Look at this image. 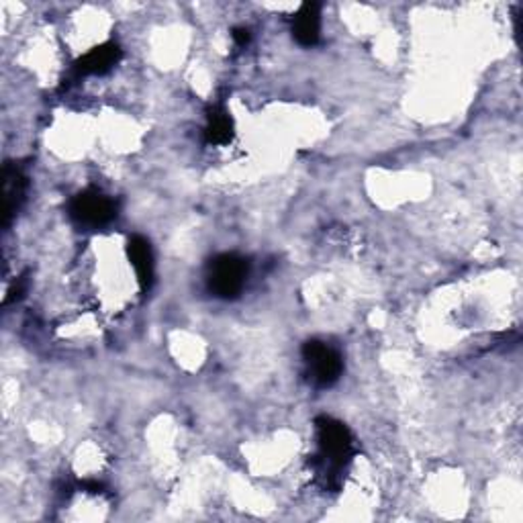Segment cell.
I'll return each mask as SVG.
<instances>
[{
	"label": "cell",
	"instance_id": "6da1fadb",
	"mask_svg": "<svg viewBox=\"0 0 523 523\" xmlns=\"http://www.w3.org/2000/svg\"><path fill=\"white\" fill-rule=\"evenodd\" d=\"M250 272L248 260H243L238 254H221L211 260L207 272L208 291L219 299H235L243 291L246 278Z\"/></svg>",
	"mask_w": 523,
	"mask_h": 523
},
{
	"label": "cell",
	"instance_id": "7a4b0ae2",
	"mask_svg": "<svg viewBox=\"0 0 523 523\" xmlns=\"http://www.w3.org/2000/svg\"><path fill=\"white\" fill-rule=\"evenodd\" d=\"M317 425V440L321 450V460L331 468H342L347 460L352 458L354 438L347 427L334 420V417H319Z\"/></svg>",
	"mask_w": 523,
	"mask_h": 523
},
{
	"label": "cell",
	"instance_id": "3957f363",
	"mask_svg": "<svg viewBox=\"0 0 523 523\" xmlns=\"http://www.w3.org/2000/svg\"><path fill=\"white\" fill-rule=\"evenodd\" d=\"M303 358L309 368V377L313 385L331 387L336 385L344 372V362L334 347L319 342V339H309L303 346Z\"/></svg>",
	"mask_w": 523,
	"mask_h": 523
},
{
	"label": "cell",
	"instance_id": "277c9868",
	"mask_svg": "<svg viewBox=\"0 0 523 523\" xmlns=\"http://www.w3.org/2000/svg\"><path fill=\"white\" fill-rule=\"evenodd\" d=\"M69 215L84 228H102L117 217L115 200L97 188L78 193L69 203Z\"/></svg>",
	"mask_w": 523,
	"mask_h": 523
},
{
	"label": "cell",
	"instance_id": "5b68a950",
	"mask_svg": "<svg viewBox=\"0 0 523 523\" xmlns=\"http://www.w3.org/2000/svg\"><path fill=\"white\" fill-rule=\"evenodd\" d=\"M293 37L304 48L315 46L321 37V6L307 3L296 11L293 19Z\"/></svg>",
	"mask_w": 523,
	"mask_h": 523
},
{
	"label": "cell",
	"instance_id": "8992f818",
	"mask_svg": "<svg viewBox=\"0 0 523 523\" xmlns=\"http://www.w3.org/2000/svg\"><path fill=\"white\" fill-rule=\"evenodd\" d=\"M121 58H123V51H121L117 43H102V46L91 49L89 54L78 59L76 72L82 76L107 74L111 68L119 64Z\"/></svg>",
	"mask_w": 523,
	"mask_h": 523
},
{
	"label": "cell",
	"instance_id": "52a82bcc",
	"mask_svg": "<svg viewBox=\"0 0 523 523\" xmlns=\"http://www.w3.org/2000/svg\"><path fill=\"white\" fill-rule=\"evenodd\" d=\"M127 256L135 268L137 283L142 291H150L154 283V254L150 241L142 235H133L127 243Z\"/></svg>",
	"mask_w": 523,
	"mask_h": 523
},
{
	"label": "cell",
	"instance_id": "ba28073f",
	"mask_svg": "<svg viewBox=\"0 0 523 523\" xmlns=\"http://www.w3.org/2000/svg\"><path fill=\"white\" fill-rule=\"evenodd\" d=\"M27 193V176L21 172V168H11L6 165L3 172V200H5V228L11 223L13 215L19 211V207Z\"/></svg>",
	"mask_w": 523,
	"mask_h": 523
},
{
	"label": "cell",
	"instance_id": "9c48e42d",
	"mask_svg": "<svg viewBox=\"0 0 523 523\" xmlns=\"http://www.w3.org/2000/svg\"><path fill=\"white\" fill-rule=\"evenodd\" d=\"M205 135H207V142L213 145H225L231 142L233 123H231V117L228 115V111H223L221 107L208 109Z\"/></svg>",
	"mask_w": 523,
	"mask_h": 523
},
{
	"label": "cell",
	"instance_id": "30bf717a",
	"mask_svg": "<svg viewBox=\"0 0 523 523\" xmlns=\"http://www.w3.org/2000/svg\"><path fill=\"white\" fill-rule=\"evenodd\" d=\"M233 39H235V43H238L240 48H243V46H248V43H250L251 35H250V31L246 27H238V29L233 31Z\"/></svg>",
	"mask_w": 523,
	"mask_h": 523
}]
</instances>
